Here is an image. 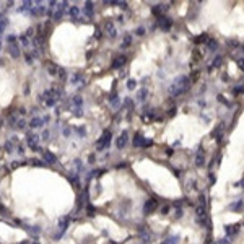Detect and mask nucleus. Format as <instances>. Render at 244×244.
I'll return each mask as SVG.
<instances>
[{
  "label": "nucleus",
  "mask_w": 244,
  "mask_h": 244,
  "mask_svg": "<svg viewBox=\"0 0 244 244\" xmlns=\"http://www.w3.org/2000/svg\"><path fill=\"white\" fill-rule=\"evenodd\" d=\"M57 75L60 77V81H65V77H67V73H65V70L62 67H59V72H57Z\"/></svg>",
  "instance_id": "nucleus-25"
},
{
  "label": "nucleus",
  "mask_w": 244,
  "mask_h": 244,
  "mask_svg": "<svg viewBox=\"0 0 244 244\" xmlns=\"http://www.w3.org/2000/svg\"><path fill=\"white\" fill-rule=\"evenodd\" d=\"M25 60L28 64H33V54H25Z\"/></svg>",
  "instance_id": "nucleus-33"
},
{
  "label": "nucleus",
  "mask_w": 244,
  "mask_h": 244,
  "mask_svg": "<svg viewBox=\"0 0 244 244\" xmlns=\"http://www.w3.org/2000/svg\"><path fill=\"white\" fill-rule=\"evenodd\" d=\"M72 83L73 85H78V83H81V81H83V75L80 73V72H77V73H73L72 75Z\"/></svg>",
  "instance_id": "nucleus-17"
},
{
  "label": "nucleus",
  "mask_w": 244,
  "mask_h": 244,
  "mask_svg": "<svg viewBox=\"0 0 244 244\" xmlns=\"http://www.w3.org/2000/svg\"><path fill=\"white\" fill-rule=\"evenodd\" d=\"M143 143H145V138H143V135L137 132V133H135V137H133L132 145L135 146V148H138V146H143Z\"/></svg>",
  "instance_id": "nucleus-10"
},
{
  "label": "nucleus",
  "mask_w": 244,
  "mask_h": 244,
  "mask_svg": "<svg viewBox=\"0 0 244 244\" xmlns=\"http://www.w3.org/2000/svg\"><path fill=\"white\" fill-rule=\"evenodd\" d=\"M64 135H65V137L70 135V129H68V127H65V129H64Z\"/></svg>",
  "instance_id": "nucleus-40"
},
{
  "label": "nucleus",
  "mask_w": 244,
  "mask_h": 244,
  "mask_svg": "<svg viewBox=\"0 0 244 244\" xmlns=\"http://www.w3.org/2000/svg\"><path fill=\"white\" fill-rule=\"evenodd\" d=\"M135 33L138 36H143V34H145V28H143V26H138V28L135 29Z\"/></svg>",
  "instance_id": "nucleus-29"
},
{
  "label": "nucleus",
  "mask_w": 244,
  "mask_h": 244,
  "mask_svg": "<svg viewBox=\"0 0 244 244\" xmlns=\"http://www.w3.org/2000/svg\"><path fill=\"white\" fill-rule=\"evenodd\" d=\"M93 8H94V3L93 2H86L85 3V13H86L88 16H93Z\"/></svg>",
  "instance_id": "nucleus-16"
},
{
  "label": "nucleus",
  "mask_w": 244,
  "mask_h": 244,
  "mask_svg": "<svg viewBox=\"0 0 244 244\" xmlns=\"http://www.w3.org/2000/svg\"><path fill=\"white\" fill-rule=\"evenodd\" d=\"M218 101H221V103H223V104H226V106H230V103H228V101L224 99V98L221 96V94H220V96H218Z\"/></svg>",
  "instance_id": "nucleus-37"
},
{
  "label": "nucleus",
  "mask_w": 244,
  "mask_h": 244,
  "mask_svg": "<svg viewBox=\"0 0 244 244\" xmlns=\"http://www.w3.org/2000/svg\"><path fill=\"white\" fill-rule=\"evenodd\" d=\"M125 62H127L125 55H117V57H114V60H112V68H122Z\"/></svg>",
  "instance_id": "nucleus-6"
},
{
  "label": "nucleus",
  "mask_w": 244,
  "mask_h": 244,
  "mask_svg": "<svg viewBox=\"0 0 244 244\" xmlns=\"http://www.w3.org/2000/svg\"><path fill=\"white\" fill-rule=\"evenodd\" d=\"M218 41H215V39H210V41H207V47L210 49V51H216L218 49Z\"/></svg>",
  "instance_id": "nucleus-18"
},
{
  "label": "nucleus",
  "mask_w": 244,
  "mask_h": 244,
  "mask_svg": "<svg viewBox=\"0 0 244 244\" xmlns=\"http://www.w3.org/2000/svg\"><path fill=\"white\" fill-rule=\"evenodd\" d=\"M49 120H51V116H44V117H42V122H44V124H47Z\"/></svg>",
  "instance_id": "nucleus-39"
},
{
  "label": "nucleus",
  "mask_w": 244,
  "mask_h": 244,
  "mask_svg": "<svg viewBox=\"0 0 244 244\" xmlns=\"http://www.w3.org/2000/svg\"><path fill=\"white\" fill-rule=\"evenodd\" d=\"M8 54L12 55L13 59H18L20 55H21V51H20V46H18V44L8 46Z\"/></svg>",
  "instance_id": "nucleus-8"
},
{
  "label": "nucleus",
  "mask_w": 244,
  "mask_h": 244,
  "mask_svg": "<svg viewBox=\"0 0 244 244\" xmlns=\"http://www.w3.org/2000/svg\"><path fill=\"white\" fill-rule=\"evenodd\" d=\"M2 124H3V120H0V127H2Z\"/></svg>",
  "instance_id": "nucleus-44"
},
{
  "label": "nucleus",
  "mask_w": 244,
  "mask_h": 244,
  "mask_svg": "<svg viewBox=\"0 0 244 244\" xmlns=\"http://www.w3.org/2000/svg\"><path fill=\"white\" fill-rule=\"evenodd\" d=\"M46 67H47V72L51 75H57V72H59V67L57 65L54 64V62H47V64H46Z\"/></svg>",
  "instance_id": "nucleus-14"
},
{
  "label": "nucleus",
  "mask_w": 244,
  "mask_h": 244,
  "mask_svg": "<svg viewBox=\"0 0 244 244\" xmlns=\"http://www.w3.org/2000/svg\"><path fill=\"white\" fill-rule=\"evenodd\" d=\"M111 140H112V133H111V130H104V133L101 135V138L98 140L96 150H98V151H103V150H106L107 146L111 145Z\"/></svg>",
  "instance_id": "nucleus-1"
},
{
  "label": "nucleus",
  "mask_w": 244,
  "mask_h": 244,
  "mask_svg": "<svg viewBox=\"0 0 244 244\" xmlns=\"http://www.w3.org/2000/svg\"><path fill=\"white\" fill-rule=\"evenodd\" d=\"M49 135H51V133H49V130H44V135H42V137H44V140H47Z\"/></svg>",
  "instance_id": "nucleus-41"
},
{
  "label": "nucleus",
  "mask_w": 244,
  "mask_h": 244,
  "mask_svg": "<svg viewBox=\"0 0 244 244\" xmlns=\"http://www.w3.org/2000/svg\"><path fill=\"white\" fill-rule=\"evenodd\" d=\"M33 164H34V166H44V163H42V161H39V159H33Z\"/></svg>",
  "instance_id": "nucleus-36"
},
{
  "label": "nucleus",
  "mask_w": 244,
  "mask_h": 244,
  "mask_svg": "<svg viewBox=\"0 0 244 244\" xmlns=\"http://www.w3.org/2000/svg\"><path fill=\"white\" fill-rule=\"evenodd\" d=\"M7 25H8V16L5 15V12H2V13H0V34L5 31Z\"/></svg>",
  "instance_id": "nucleus-12"
},
{
  "label": "nucleus",
  "mask_w": 244,
  "mask_h": 244,
  "mask_svg": "<svg viewBox=\"0 0 244 244\" xmlns=\"http://www.w3.org/2000/svg\"><path fill=\"white\" fill-rule=\"evenodd\" d=\"M127 142H129V133H127V130H124V132L116 138V146L119 150H122V148H125Z\"/></svg>",
  "instance_id": "nucleus-4"
},
{
  "label": "nucleus",
  "mask_w": 244,
  "mask_h": 244,
  "mask_svg": "<svg viewBox=\"0 0 244 244\" xmlns=\"http://www.w3.org/2000/svg\"><path fill=\"white\" fill-rule=\"evenodd\" d=\"M156 25H158V26H161V29L168 31V29H171L172 21H171L169 18H166L164 15H163V16H159V18H156Z\"/></svg>",
  "instance_id": "nucleus-5"
},
{
  "label": "nucleus",
  "mask_w": 244,
  "mask_h": 244,
  "mask_svg": "<svg viewBox=\"0 0 244 244\" xmlns=\"http://www.w3.org/2000/svg\"><path fill=\"white\" fill-rule=\"evenodd\" d=\"M13 148H15V146H13V142H10V140H8V142L5 143V151L7 153H12Z\"/></svg>",
  "instance_id": "nucleus-26"
},
{
  "label": "nucleus",
  "mask_w": 244,
  "mask_h": 244,
  "mask_svg": "<svg viewBox=\"0 0 244 244\" xmlns=\"http://www.w3.org/2000/svg\"><path fill=\"white\" fill-rule=\"evenodd\" d=\"M127 88H129V90H133V88H135V80H129V81H127Z\"/></svg>",
  "instance_id": "nucleus-31"
},
{
  "label": "nucleus",
  "mask_w": 244,
  "mask_h": 244,
  "mask_svg": "<svg viewBox=\"0 0 244 244\" xmlns=\"http://www.w3.org/2000/svg\"><path fill=\"white\" fill-rule=\"evenodd\" d=\"M15 127H16V129H21V130H23V129H26V120L20 117V119H18V122H16V125H15Z\"/></svg>",
  "instance_id": "nucleus-23"
},
{
  "label": "nucleus",
  "mask_w": 244,
  "mask_h": 244,
  "mask_svg": "<svg viewBox=\"0 0 244 244\" xmlns=\"http://www.w3.org/2000/svg\"><path fill=\"white\" fill-rule=\"evenodd\" d=\"M132 44V36L130 34H125L124 36V42H122V47H129Z\"/></svg>",
  "instance_id": "nucleus-19"
},
{
  "label": "nucleus",
  "mask_w": 244,
  "mask_h": 244,
  "mask_svg": "<svg viewBox=\"0 0 244 244\" xmlns=\"http://www.w3.org/2000/svg\"><path fill=\"white\" fill-rule=\"evenodd\" d=\"M75 130H77V133L80 137H85V127H78V129H75Z\"/></svg>",
  "instance_id": "nucleus-32"
},
{
  "label": "nucleus",
  "mask_w": 244,
  "mask_h": 244,
  "mask_svg": "<svg viewBox=\"0 0 244 244\" xmlns=\"http://www.w3.org/2000/svg\"><path fill=\"white\" fill-rule=\"evenodd\" d=\"M241 93H244V86H236L233 90V94H236V96H237V94H241Z\"/></svg>",
  "instance_id": "nucleus-28"
},
{
  "label": "nucleus",
  "mask_w": 244,
  "mask_h": 244,
  "mask_svg": "<svg viewBox=\"0 0 244 244\" xmlns=\"http://www.w3.org/2000/svg\"><path fill=\"white\" fill-rule=\"evenodd\" d=\"M146 96H148V91H146V90H140V93H138V99H140V101H145V99H146Z\"/></svg>",
  "instance_id": "nucleus-24"
},
{
  "label": "nucleus",
  "mask_w": 244,
  "mask_h": 244,
  "mask_svg": "<svg viewBox=\"0 0 244 244\" xmlns=\"http://www.w3.org/2000/svg\"><path fill=\"white\" fill-rule=\"evenodd\" d=\"M18 39H20V42H21L23 46H29V38L25 34V33H23V34H20Z\"/></svg>",
  "instance_id": "nucleus-20"
},
{
  "label": "nucleus",
  "mask_w": 244,
  "mask_h": 244,
  "mask_svg": "<svg viewBox=\"0 0 244 244\" xmlns=\"http://www.w3.org/2000/svg\"><path fill=\"white\" fill-rule=\"evenodd\" d=\"M21 244H28V243H21Z\"/></svg>",
  "instance_id": "nucleus-45"
},
{
  "label": "nucleus",
  "mask_w": 244,
  "mask_h": 244,
  "mask_svg": "<svg viewBox=\"0 0 244 244\" xmlns=\"http://www.w3.org/2000/svg\"><path fill=\"white\" fill-rule=\"evenodd\" d=\"M230 46H233V47H236V46H237V42H236V41H230Z\"/></svg>",
  "instance_id": "nucleus-42"
},
{
  "label": "nucleus",
  "mask_w": 244,
  "mask_h": 244,
  "mask_svg": "<svg viewBox=\"0 0 244 244\" xmlns=\"http://www.w3.org/2000/svg\"><path fill=\"white\" fill-rule=\"evenodd\" d=\"M16 36L15 34H8L7 36V42H8V46H13V44H16Z\"/></svg>",
  "instance_id": "nucleus-21"
},
{
  "label": "nucleus",
  "mask_w": 244,
  "mask_h": 244,
  "mask_svg": "<svg viewBox=\"0 0 244 244\" xmlns=\"http://www.w3.org/2000/svg\"><path fill=\"white\" fill-rule=\"evenodd\" d=\"M68 15L72 16V18H78V16H80V8H78V7H70V8H68Z\"/></svg>",
  "instance_id": "nucleus-15"
},
{
  "label": "nucleus",
  "mask_w": 244,
  "mask_h": 244,
  "mask_svg": "<svg viewBox=\"0 0 244 244\" xmlns=\"http://www.w3.org/2000/svg\"><path fill=\"white\" fill-rule=\"evenodd\" d=\"M203 163H205V156H203V148H198L197 158H195V164H197V166H203Z\"/></svg>",
  "instance_id": "nucleus-13"
},
{
  "label": "nucleus",
  "mask_w": 244,
  "mask_h": 244,
  "mask_svg": "<svg viewBox=\"0 0 244 244\" xmlns=\"http://www.w3.org/2000/svg\"><path fill=\"white\" fill-rule=\"evenodd\" d=\"M42 158L46 159V163H49V164H55L57 163V158H55L54 153L47 151V150H42Z\"/></svg>",
  "instance_id": "nucleus-7"
},
{
  "label": "nucleus",
  "mask_w": 244,
  "mask_h": 244,
  "mask_svg": "<svg viewBox=\"0 0 244 244\" xmlns=\"http://www.w3.org/2000/svg\"><path fill=\"white\" fill-rule=\"evenodd\" d=\"M104 26H106L104 29L107 31V36H109V38H116L117 31H116V28H114L112 21H106V23H104Z\"/></svg>",
  "instance_id": "nucleus-9"
},
{
  "label": "nucleus",
  "mask_w": 244,
  "mask_h": 244,
  "mask_svg": "<svg viewBox=\"0 0 244 244\" xmlns=\"http://www.w3.org/2000/svg\"><path fill=\"white\" fill-rule=\"evenodd\" d=\"M18 153H20V155H25V146H23V145L18 146Z\"/></svg>",
  "instance_id": "nucleus-38"
},
{
  "label": "nucleus",
  "mask_w": 244,
  "mask_h": 244,
  "mask_svg": "<svg viewBox=\"0 0 244 244\" xmlns=\"http://www.w3.org/2000/svg\"><path fill=\"white\" fill-rule=\"evenodd\" d=\"M207 39H208V36L207 34H200L198 38H195V44H200V42H207Z\"/></svg>",
  "instance_id": "nucleus-22"
},
{
  "label": "nucleus",
  "mask_w": 244,
  "mask_h": 244,
  "mask_svg": "<svg viewBox=\"0 0 244 244\" xmlns=\"http://www.w3.org/2000/svg\"><path fill=\"white\" fill-rule=\"evenodd\" d=\"M243 51H244V46H243Z\"/></svg>",
  "instance_id": "nucleus-46"
},
{
  "label": "nucleus",
  "mask_w": 244,
  "mask_h": 244,
  "mask_svg": "<svg viewBox=\"0 0 244 244\" xmlns=\"http://www.w3.org/2000/svg\"><path fill=\"white\" fill-rule=\"evenodd\" d=\"M16 114H18V116H25V114H26V109H25V107H18Z\"/></svg>",
  "instance_id": "nucleus-34"
},
{
  "label": "nucleus",
  "mask_w": 244,
  "mask_h": 244,
  "mask_svg": "<svg viewBox=\"0 0 244 244\" xmlns=\"http://www.w3.org/2000/svg\"><path fill=\"white\" fill-rule=\"evenodd\" d=\"M44 125V122H42V117H33L31 120H29V127L31 129H39V127Z\"/></svg>",
  "instance_id": "nucleus-11"
},
{
  "label": "nucleus",
  "mask_w": 244,
  "mask_h": 244,
  "mask_svg": "<svg viewBox=\"0 0 244 244\" xmlns=\"http://www.w3.org/2000/svg\"><path fill=\"white\" fill-rule=\"evenodd\" d=\"M88 161H90V163H94V156H93V155H90V158H88Z\"/></svg>",
  "instance_id": "nucleus-43"
},
{
  "label": "nucleus",
  "mask_w": 244,
  "mask_h": 244,
  "mask_svg": "<svg viewBox=\"0 0 244 244\" xmlns=\"http://www.w3.org/2000/svg\"><path fill=\"white\" fill-rule=\"evenodd\" d=\"M38 140H39V137L36 135V133L26 132V145H28L31 150H34V151H41L42 153V150L38 146Z\"/></svg>",
  "instance_id": "nucleus-2"
},
{
  "label": "nucleus",
  "mask_w": 244,
  "mask_h": 244,
  "mask_svg": "<svg viewBox=\"0 0 244 244\" xmlns=\"http://www.w3.org/2000/svg\"><path fill=\"white\" fill-rule=\"evenodd\" d=\"M72 101H73V106H75V109H73L75 116H81L83 114V109H81L83 107V99H81V96L80 94H75Z\"/></svg>",
  "instance_id": "nucleus-3"
},
{
  "label": "nucleus",
  "mask_w": 244,
  "mask_h": 244,
  "mask_svg": "<svg viewBox=\"0 0 244 244\" xmlns=\"http://www.w3.org/2000/svg\"><path fill=\"white\" fill-rule=\"evenodd\" d=\"M151 145H153V140L145 138V143H143V146H142V148H148V146H151Z\"/></svg>",
  "instance_id": "nucleus-30"
},
{
  "label": "nucleus",
  "mask_w": 244,
  "mask_h": 244,
  "mask_svg": "<svg viewBox=\"0 0 244 244\" xmlns=\"http://www.w3.org/2000/svg\"><path fill=\"white\" fill-rule=\"evenodd\" d=\"M237 65H239L241 70H244V59H237Z\"/></svg>",
  "instance_id": "nucleus-35"
},
{
  "label": "nucleus",
  "mask_w": 244,
  "mask_h": 244,
  "mask_svg": "<svg viewBox=\"0 0 244 244\" xmlns=\"http://www.w3.org/2000/svg\"><path fill=\"white\" fill-rule=\"evenodd\" d=\"M220 65H221V57H215L213 64L210 65V70H211V68H213V67H220Z\"/></svg>",
  "instance_id": "nucleus-27"
}]
</instances>
